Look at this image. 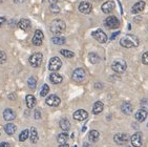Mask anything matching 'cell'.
<instances>
[{
    "instance_id": "10",
    "label": "cell",
    "mask_w": 148,
    "mask_h": 147,
    "mask_svg": "<svg viewBox=\"0 0 148 147\" xmlns=\"http://www.w3.org/2000/svg\"><path fill=\"white\" fill-rule=\"evenodd\" d=\"M43 38H44V35L43 33L40 30H37V31L35 32L34 37H33V40H32V42L33 44L36 46H40L42 44V41H43Z\"/></svg>"
},
{
    "instance_id": "44",
    "label": "cell",
    "mask_w": 148,
    "mask_h": 147,
    "mask_svg": "<svg viewBox=\"0 0 148 147\" xmlns=\"http://www.w3.org/2000/svg\"><path fill=\"white\" fill-rule=\"evenodd\" d=\"M83 147H92V146H91V144H89V143H84Z\"/></svg>"
},
{
    "instance_id": "12",
    "label": "cell",
    "mask_w": 148,
    "mask_h": 147,
    "mask_svg": "<svg viewBox=\"0 0 148 147\" xmlns=\"http://www.w3.org/2000/svg\"><path fill=\"white\" fill-rule=\"evenodd\" d=\"M75 120H77V121H84L88 118V113L87 111L84 109H79L77 111H75L74 115H73Z\"/></svg>"
},
{
    "instance_id": "20",
    "label": "cell",
    "mask_w": 148,
    "mask_h": 147,
    "mask_svg": "<svg viewBox=\"0 0 148 147\" xmlns=\"http://www.w3.org/2000/svg\"><path fill=\"white\" fill-rule=\"evenodd\" d=\"M25 101L29 108H34L36 106V103H37V100H36V98L33 95H27L25 98Z\"/></svg>"
},
{
    "instance_id": "39",
    "label": "cell",
    "mask_w": 148,
    "mask_h": 147,
    "mask_svg": "<svg viewBox=\"0 0 148 147\" xmlns=\"http://www.w3.org/2000/svg\"><path fill=\"white\" fill-rule=\"evenodd\" d=\"M34 117H35V119H36V120H39L40 118H41V113H40L39 109H36V110H35Z\"/></svg>"
},
{
    "instance_id": "33",
    "label": "cell",
    "mask_w": 148,
    "mask_h": 147,
    "mask_svg": "<svg viewBox=\"0 0 148 147\" xmlns=\"http://www.w3.org/2000/svg\"><path fill=\"white\" fill-rule=\"evenodd\" d=\"M60 53H61V55H62V56L65 57V58H73V57L75 56V54L73 53V52L67 51V49H61V51H60Z\"/></svg>"
},
{
    "instance_id": "9",
    "label": "cell",
    "mask_w": 148,
    "mask_h": 147,
    "mask_svg": "<svg viewBox=\"0 0 148 147\" xmlns=\"http://www.w3.org/2000/svg\"><path fill=\"white\" fill-rule=\"evenodd\" d=\"M114 142L119 145H124L129 141V136L126 133H117L114 137Z\"/></svg>"
},
{
    "instance_id": "1",
    "label": "cell",
    "mask_w": 148,
    "mask_h": 147,
    "mask_svg": "<svg viewBox=\"0 0 148 147\" xmlns=\"http://www.w3.org/2000/svg\"><path fill=\"white\" fill-rule=\"evenodd\" d=\"M120 44L126 48L137 47L139 45V39L134 35H126L120 40Z\"/></svg>"
},
{
    "instance_id": "40",
    "label": "cell",
    "mask_w": 148,
    "mask_h": 147,
    "mask_svg": "<svg viewBox=\"0 0 148 147\" xmlns=\"http://www.w3.org/2000/svg\"><path fill=\"white\" fill-rule=\"evenodd\" d=\"M0 147H11V146H10L9 143H6V142H2V143L0 144Z\"/></svg>"
},
{
    "instance_id": "8",
    "label": "cell",
    "mask_w": 148,
    "mask_h": 147,
    "mask_svg": "<svg viewBox=\"0 0 148 147\" xmlns=\"http://www.w3.org/2000/svg\"><path fill=\"white\" fill-rule=\"evenodd\" d=\"M91 35H92V37L100 43H105L106 41H107V35H106L102 30H100V28L97 30V31L92 32Z\"/></svg>"
},
{
    "instance_id": "43",
    "label": "cell",
    "mask_w": 148,
    "mask_h": 147,
    "mask_svg": "<svg viewBox=\"0 0 148 147\" xmlns=\"http://www.w3.org/2000/svg\"><path fill=\"white\" fill-rule=\"evenodd\" d=\"M9 99H11V100H15V99H16V96H15L14 93H11V95H10V96H9Z\"/></svg>"
},
{
    "instance_id": "5",
    "label": "cell",
    "mask_w": 148,
    "mask_h": 147,
    "mask_svg": "<svg viewBox=\"0 0 148 147\" xmlns=\"http://www.w3.org/2000/svg\"><path fill=\"white\" fill-rule=\"evenodd\" d=\"M62 66V61L58 58V57H54L49 60V69L51 71H59L60 68Z\"/></svg>"
},
{
    "instance_id": "17",
    "label": "cell",
    "mask_w": 148,
    "mask_h": 147,
    "mask_svg": "<svg viewBox=\"0 0 148 147\" xmlns=\"http://www.w3.org/2000/svg\"><path fill=\"white\" fill-rule=\"evenodd\" d=\"M3 118L5 121H13V120L16 118V113H14V110L11 109V108H6L4 111H3Z\"/></svg>"
},
{
    "instance_id": "41",
    "label": "cell",
    "mask_w": 148,
    "mask_h": 147,
    "mask_svg": "<svg viewBox=\"0 0 148 147\" xmlns=\"http://www.w3.org/2000/svg\"><path fill=\"white\" fill-rule=\"evenodd\" d=\"M5 21H6V20H5V18H4V17H0V27H1V25H2Z\"/></svg>"
},
{
    "instance_id": "26",
    "label": "cell",
    "mask_w": 148,
    "mask_h": 147,
    "mask_svg": "<svg viewBox=\"0 0 148 147\" xmlns=\"http://www.w3.org/2000/svg\"><path fill=\"white\" fill-rule=\"evenodd\" d=\"M99 138H100V133H99V131H97V130H91L90 133H89V135H88L89 141L92 142V143H95V142H98Z\"/></svg>"
},
{
    "instance_id": "37",
    "label": "cell",
    "mask_w": 148,
    "mask_h": 147,
    "mask_svg": "<svg viewBox=\"0 0 148 147\" xmlns=\"http://www.w3.org/2000/svg\"><path fill=\"white\" fill-rule=\"evenodd\" d=\"M51 11L53 12V13H55V14H57V13H59L60 12V9L56 3H53V4L51 5Z\"/></svg>"
},
{
    "instance_id": "16",
    "label": "cell",
    "mask_w": 148,
    "mask_h": 147,
    "mask_svg": "<svg viewBox=\"0 0 148 147\" xmlns=\"http://www.w3.org/2000/svg\"><path fill=\"white\" fill-rule=\"evenodd\" d=\"M145 1H138L134 6H132V10L131 12L134 13V14H138V13H141V12L144 11L145 9Z\"/></svg>"
},
{
    "instance_id": "6",
    "label": "cell",
    "mask_w": 148,
    "mask_h": 147,
    "mask_svg": "<svg viewBox=\"0 0 148 147\" xmlns=\"http://www.w3.org/2000/svg\"><path fill=\"white\" fill-rule=\"evenodd\" d=\"M105 25L111 30H116L120 26V21L116 16H109L105 19Z\"/></svg>"
},
{
    "instance_id": "7",
    "label": "cell",
    "mask_w": 148,
    "mask_h": 147,
    "mask_svg": "<svg viewBox=\"0 0 148 147\" xmlns=\"http://www.w3.org/2000/svg\"><path fill=\"white\" fill-rule=\"evenodd\" d=\"M86 78V71L83 68H77L73 73V80L76 82H82Z\"/></svg>"
},
{
    "instance_id": "21",
    "label": "cell",
    "mask_w": 148,
    "mask_h": 147,
    "mask_svg": "<svg viewBox=\"0 0 148 147\" xmlns=\"http://www.w3.org/2000/svg\"><path fill=\"white\" fill-rule=\"evenodd\" d=\"M147 111L144 109H140L138 110L137 113H136V115H134V117H136V119L138 120L139 122H143L144 120L147 118Z\"/></svg>"
},
{
    "instance_id": "45",
    "label": "cell",
    "mask_w": 148,
    "mask_h": 147,
    "mask_svg": "<svg viewBox=\"0 0 148 147\" xmlns=\"http://www.w3.org/2000/svg\"><path fill=\"white\" fill-rule=\"evenodd\" d=\"M59 147H69V146L65 143V144H60V146H59Z\"/></svg>"
},
{
    "instance_id": "47",
    "label": "cell",
    "mask_w": 148,
    "mask_h": 147,
    "mask_svg": "<svg viewBox=\"0 0 148 147\" xmlns=\"http://www.w3.org/2000/svg\"><path fill=\"white\" fill-rule=\"evenodd\" d=\"M73 147H77V146H76V145H75V146H73Z\"/></svg>"
},
{
    "instance_id": "28",
    "label": "cell",
    "mask_w": 148,
    "mask_h": 147,
    "mask_svg": "<svg viewBox=\"0 0 148 147\" xmlns=\"http://www.w3.org/2000/svg\"><path fill=\"white\" fill-rule=\"evenodd\" d=\"M51 42L54 43V44H56V45H62V44H64V43L66 42V40L64 37H54L53 39H51Z\"/></svg>"
},
{
    "instance_id": "36",
    "label": "cell",
    "mask_w": 148,
    "mask_h": 147,
    "mask_svg": "<svg viewBox=\"0 0 148 147\" xmlns=\"http://www.w3.org/2000/svg\"><path fill=\"white\" fill-rule=\"evenodd\" d=\"M6 59H8V57H6L5 53L4 52H0V64H3L6 61Z\"/></svg>"
},
{
    "instance_id": "27",
    "label": "cell",
    "mask_w": 148,
    "mask_h": 147,
    "mask_svg": "<svg viewBox=\"0 0 148 147\" xmlns=\"http://www.w3.org/2000/svg\"><path fill=\"white\" fill-rule=\"evenodd\" d=\"M31 141L32 143H37L39 138H38V133H37V129L35 127H32L31 128Z\"/></svg>"
},
{
    "instance_id": "31",
    "label": "cell",
    "mask_w": 148,
    "mask_h": 147,
    "mask_svg": "<svg viewBox=\"0 0 148 147\" xmlns=\"http://www.w3.org/2000/svg\"><path fill=\"white\" fill-rule=\"evenodd\" d=\"M29 130L27 129H24L22 131V133H20V136H19V141L20 142H24L26 140V139L29 138Z\"/></svg>"
},
{
    "instance_id": "48",
    "label": "cell",
    "mask_w": 148,
    "mask_h": 147,
    "mask_svg": "<svg viewBox=\"0 0 148 147\" xmlns=\"http://www.w3.org/2000/svg\"><path fill=\"white\" fill-rule=\"evenodd\" d=\"M126 147H131V146H126Z\"/></svg>"
},
{
    "instance_id": "22",
    "label": "cell",
    "mask_w": 148,
    "mask_h": 147,
    "mask_svg": "<svg viewBox=\"0 0 148 147\" xmlns=\"http://www.w3.org/2000/svg\"><path fill=\"white\" fill-rule=\"evenodd\" d=\"M103 108H104V105L101 101H97L92 106V113L95 115H99L100 113H102Z\"/></svg>"
},
{
    "instance_id": "13",
    "label": "cell",
    "mask_w": 148,
    "mask_h": 147,
    "mask_svg": "<svg viewBox=\"0 0 148 147\" xmlns=\"http://www.w3.org/2000/svg\"><path fill=\"white\" fill-rule=\"evenodd\" d=\"M131 144L134 147H141L142 145V133H136L134 136L131 137Z\"/></svg>"
},
{
    "instance_id": "19",
    "label": "cell",
    "mask_w": 148,
    "mask_h": 147,
    "mask_svg": "<svg viewBox=\"0 0 148 147\" xmlns=\"http://www.w3.org/2000/svg\"><path fill=\"white\" fill-rule=\"evenodd\" d=\"M18 26H19L22 31H29L31 28V21L29 19H21L18 23Z\"/></svg>"
},
{
    "instance_id": "25",
    "label": "cell",
    "mask_w": 148,
    "mask_h": 147,
    "mask_svg": "<svg viewBox=\"0 0 148 147\" xmlns=\"http://www.w3.org/2000/svg\"><path fill=\"white\" fill-rule=\"evenodd\" d=\"M59 125L60 127H61V129L64 130V131H69L71 129V123H69V121L67 119H62L60 121Z\"/></svg>"
},
{
    "instance_id": "32",
    "label": "cell",
    "mask_w": 148,
    "mask_h": 147,
    "mask_svg": "<svg viewBox=\"0 0 148 147\" xmlns=\"http://www.w3.org/2000/svg\"><path fill=\"white\" fill-rule=\"evenodd\" d=\"M89 60H90L91 63L96 64V63H98L100 61V57L97 54H95V53H91V54H89Z\"/></svg>"
},
{
    "instance_id": "24",
    "label": "cell",
    "mask_w": 148,
    "mask_h": 147,
    "mask_svg": "<svg viewBox=\"0 0 148 147\" xmlns=\"http://www.w3.org/2000/svg\"><path fill=\"white\" fill-rule=\"evenodd\" d=\"M121 110H122L123 113H125V115H130L132 113V105L128 102H125V103H123L122 106H121Z\"/></svg>"
},
{
    "instance_id": "14",
    "label": "cell",
    "mask_w": 148,
    "mask_h": 147,
    "mask_svg": "<svg viewBox=\"0 0 148 147\" xmlns=\"http://www.w3.org/2000/svg\"><path fill=\"white\" fill-rule=\"evenodd\" d=\"M101 9H102L103 13H105V14H110L111 12L114 10V1H106V2H104L102 4Z\"/></svg>"
},
{
    "instance_id": "11",
    "label": "cell",
    "mask_w": 148,
    "mask_h": 147,
    "mask_svg": "<svg viewBox=\"0 0 148 147\" xmlns=\"http://www.w3.org/2000/svg\"><path fill=\"white\" fill-rule=\"evenodd\" d=\"M45 103L49 106H53V107H57L59 106L60 103H61V100H60L59 97H57L56 95H51L49 97H47L45 100Z\"/></svg>"
},
{
    "instance_id": "35",
    "label": "cell",
    "mask_w": 148,
    "mask_h": 147,
    "mask_svg": "<svg viewBox=\"0 0 148 147\" xmlns=\"http://www.w3.org/2000/svg\"><path fill=\"white\" fill-rule=\"evenodd\" d=\"M141 108L148 111V99H142V101H141Z\"/></svg>"
},
{
    "instance_id": "4",
    "label": "cell",
    "mask_w": 148,
    "mask_h": 147,
    "mask_svg": "<svg viewBox=\"0 0 148 147\" xmlns=\"http://www.w3.org/2000/svg\"><path fill=\"white\" fill-rule=\"evenodd\" d=\"M43 56L41 53H35L29 57V64L33 66V67H39L41 63H42Z\"/></svg>"
},
{
    "instance_id": "29",
    "label": "cell",
    "mask_w": 148,
    "mask_h": 147,
    "mask_svg": "<svg viewBox=\"0 0 148 147\" xmlns=\"http://www.w3.org/2000/svg\"><path fill=\"white\" fill-rule=\"evenodd\" d=\"M67 140H69V135L65 133H60L59 136H58V142H59L60 144H65Z\"/></svg>"
},
{
    "instance_id": "34",
    "label": "cell",
    "mask_w": 148,
    "mask_h": 147,
    "mask_svg": "<svg viewBox=\"0 0 148 147\" xmlns=\"http://www.w3.org/2000/svg\"><path fill=\"white\" fill-rule=\"evenodd\" d=\"M49 93V87L47 84H44L41 88V91H40V96L41 97H45L47 93Z\"/></svg>"
},
{
    "instance_id": "18",
    "label": "cell",
    "mask_w": 148,
    "mask_h": 147,
    "mask_svg": "<svg viewBox=\"0 0 148 147\" xmlns=\"http://www.w3.org/2000/svg\"><path fill=\"white\" fill-rule=\"evenodd\" d=\"M49 80L51 81V83H54V84H60V83L62 82V76L61 75H59L58 73H53L51 74V76H49Z\"/></svg>"
},
{
    "instance_id": "15",
    "label": "cell",
    "mask_w": 148,
    "mask_h": 147,
    "mask_svg": "<svg viewBox=\"0 0 148 147\" xmlns=\"http://www.w3.org/2000/svg\"><path fill=\"white\" fill-rule=\"evenodd\" d=\"M91 9H92L91 4L89 2H86V1L81 2L79 5V11L83 14H89L91 12Z\"/></svg>"
},
{
    "instance_id": "23",
    "label": "cell",
    "mask_w": 148,
    "mask_h": 147,
    "mask_svg": "<svg viewBox=\"0 0 148 147\" xmlns=\"http://www.w3.org/2000/svg\"><path fill=\"white\" fill-rule=\"evenodd\" d=\"M16 126H15L13 123H8V124L4 126V131H5L9 136H12V135H14L16 133Z\"/></svg>"
},
{
    "instance_id": "38",
    "label": "cell",
    "mask_w": 148,
    "mask_h": 147,
    "mask_svg": "<svg viewBox=\"0 0 148 147\" xmlns=\"http://www.w3.org/2000/svg\"><path fill=\"white\" fill-rule=\"evenodd\" d=\"M142 62H143V64L148 65V52H146V53H144V54H143Z\"/></svg>"
},
{
    "instance_id": "2",
    "label": "cell",
    "mask_w": 148,
    "mask_h": 147,
    "mask_svg": "<svg viewBox=\"0 0 148 147\" xmlns=\"http://www.w3.org/2000/svg\"><path fill=\"white\" fill-rule=\"evenodd\" d=\"M66 25H65V22L63 21V20H60V19H55L53 22L51 23V32L53 34L55 35H59V34H62L63 32L65 31Z\"/></svg>"
},
{
    "instance_id": "3",
    "label": "cell",
    "mask_w": 148,
    "mask_h": 147,
    "mask_svg": "<svg viewBox=\"0 0 148 147\" xmlns=\"http://www.w3.org/2000/svg\"><path fill=\"white\" fill-rule=\"evenodd\" d=\"M126 67H127V65H126V62L124 60H116L111 64L112 71H114L116 73H119V74L124 73L126 71Z\"/></svg>"
},
{
    "instance_id": "42",
    "label": "cell",
    "mask_w": 148,
    "mask_h": 147,
    "mask_svg": "<svg viewBox=\"0 0 148 147\" xmlns=\"http://www.w3.org/2000/svg\"><path fill=\"white\" fill-rule=\"evenodd\" d=\"M119 34H120V32H116V33H114V35H112V36L110 37V40H114V38H116V37H117Z\"/></svg>"
},
{
    "instance_id": "30",
    "label": "cell",
    "mask_w": 148,
    "mask_h": 147,
    "mask_svg": "<svg viewBox=\"0 0 148 147\" xmlns=\"http://www.w3.org/2000/svg\"><path fill=\"white\" fill-rule=\"evenodd\" d=\"M27 85H29V87L31 88V89L34 91L35 88H36V86H37V80H36V78H35V77L29 78V80H27Z\"/></svg>"
},
{
    "instance_id": "46",
    "label": "cell",
    "mask_w": 148,
    "mask_h": 147,
    "mask_svg": "<svg viewBox=\"0 0 148 147\" xmlns=\"http://www.w3.org/2000/svg\"><path fill=\"white\" fill-rule=\"evenodd\" d=\"M49 1L51 2V4H53V3H56V2H57V0H49Z\"/></svg>"
}]
</instances>
